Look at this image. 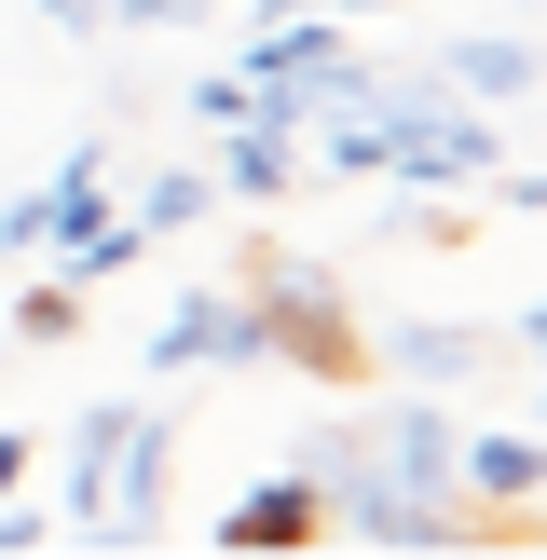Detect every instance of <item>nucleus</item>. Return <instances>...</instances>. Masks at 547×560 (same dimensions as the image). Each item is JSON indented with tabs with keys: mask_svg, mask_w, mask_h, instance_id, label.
I'll return each mask as SVG.
<instances>
[{
	"mask_svg": "<svg viewBox=\"0 0 547 560\" xmlns=\"http://www.w3.org/2000/svg\"><path fill=\"white\" fill-rule=\"evenodd\" d=\"M233 69H246V96H260L274 124H328V109L370 96V55H356L342 14H246Z\"/></svg>",
	"mask_w": 547,
	"mask_h": 560,
	"instance_id": "1",
	"label": "nucleus"
},
{
	"mask_svg": "<svg viewBox=\"0 0 547 560\" xmlns=\"http://www.w3.org/2000/svg\"><path fill=\"white\" fill-rule=\"evenodd\" d=\"M96 219H109V151L82 137V151L55 164V178H27L14 206H0V260H69V246L96 233Z\"/></svg>",
	"mask_w": 547,
	"mask_h": 560,
	"instance_id": "2",
	"label": "nucleus"
},
{
	"mask_svg": "<svg viewBox=\"0 0 547 560\" xmlns=\"http://www.w3.org/2000/svg\"><path fill=\"white\" fill-rule=\"evenodd\" d=\"M260 355H274L260 288H191L178 315L151 328V383H178V370H260Z\"/></svg>",
	"mask_w": 547,
	"mask_h": 560,
	"instance_id": "3",
	"label": "nucleus"
},
{
	"mask_svg": "<svg viewBox=\"0 0 547 560\" xmlns=\"http://www.w3.org/2000/svg\"><path fill=\"white\" fill-rule=\"evenodd\" d=\"M260 328H274V355H301V370H328V383L370 355V342H356V315H342V288H328V273H301V260L260 273Z\"/></svg>",
	"mask_w": 547,
	"mask_h": 560,
	"instance_id": "4",
	"label": "nucleus"
},
{
	"mask_svg": "<svg viewBox=\"0 0 547 560\" xmlns=\"http://www.w3.org/2000/svg\"><path fill=\"white\" fill-rule=\"evenodd\" d=\"M370 465H383V492H410V506H452V410H438V383H410V397L370 424Z\"/></svg>",
	"mask_w": 547,
	"mask_h": 560,
	"instance_id": "5",
	"label": "nucleus"
},
{
	"mask_svg": "<svg viewBox=\"0 0 547 560\" xmlns=\"http://www.w3.org/2000/svg\"><path fill=\"white\" fill-rule=\"evenodd\" d=\"M452 492H465V506H534V492H547V452H534V424H479V438H465L452 424Z\"/></svg>",
	"mask_w": 547,
	"mask_h": 560,
	"instance_id": "6",
	"label": "nucleus"
},
{
	"mask_svg": "<svg viewBox=\"0 0 547 560\" xmlns=\"http://www.w3.org/2000/svg\"><path fill=\"white\" fill-rule=\"evenodd\" d=\"M164 492H178V424H151V410H137L124 452H109V506H96V534H151Z\"/></svg>",
	"mask_w": 547,
	"mask_h": 560,
	"instance_id": "7",
	"label": "nucleus"
},
{
	"mask_svg": "<svg viewBox=\"0 0 547 560\" xmlns=\"http://www.w3.org/2000/svg\"><path fill=\"white\" fill-rule=\"evenodd\" d=\"M124 424H137V397H96L69 438H55V520H82L96 534V506H109V452H124Z\"/></svg>",
	"mask_w": 547,
	"mask_h": 560,
	"instance_id": "8",
	"label": "nucleus"
},
{
	"mask_svg": "<svg viewBox=\"0 0 547 560\" xmlns=\"http://www.w3.org/2000/svg\"><path fill=\"white\" fill-rule=\"evenodd\" d=\"M233 151H219V206H288L301 191V124H274V109H246V124H219Z\"/></svg>",
	"mask_w": 547,
	"mask_h": 560,
	"instance_id": "9",
	"label": "nucleus"
},
{
	"mask_svg": "<svg viewBox=\"0 0 547 560\" xmlns=\"http://www.w3.org/2000/svg\"><path fill=\"white\" fill-rule=\"evenodd\" d=\"M438 82L479 109H534V27H465L452 55H438Z\"/></svg>",
	"mask_w": 547,
	"mask_h": 560,
	"instance_id": "10",
	"label": "nucleus"
},
{
	"mask_svg": "<svg viewBox=\"0 0 547 560\" xmlns=\"http://www.w3.org/2000/svg\"><path fill=\"white\" fill-rule=\"evenodd\" d=\"M315 465H288V479H260V492H233V506H219V547H246V560H274V547H301L315 534Z\"/></svg>",
	"mask_w": 547,
	"mask_h": 560,
	"instance_id": "11",
	"label": "nucleus"
},
{
	"mask_svg": "<svg viewBox=\"0 0 547 560\" xmlns=\"http://www.w3.org/2000/svg\"><path fill=\"white\" fill-rule=\"evenodd\" d=\"M383 370H397V383H479V370H492V328L397 315V328H383Z\"/></svg>",
	"mask_w": 547,
	"mask_h": 560,
	"instance_id": "12",
	"label": "nucleus"
},
{
	"mask_svg": "<svg viewBox=\"0 0 547 560\" xmlns=\"http://www.w3.org/2000/svg\"><path fill=\"white\" fill-rule=\"evenodd\" d=\"M206 206H219V178H206V164H164V178H151V191H137V206H124V219H137V233H151V246H164V233H191V219H206Z\"/></svg>",
	"mask_w": 547,
	"mask_h": 560,
	"instance_id": "13",
	"label": "nucleus"
},
{
	"mask_svg": "<svg viewBox=\"0 0 547 560\" xmlns=\"http://www.w3.org/2000/svg\"><path fill=\"white\" fill-rule=\"evenodd\" d=\"M82 301H96L82 273H42V288L14 301V328H27V342H82Z\"/></svg>",
	"mask_w": 547,
	"mask_h": 560,
	"instance_id": "14",
	"label": "nucleus"
},
{
	"mask_svg": "<svg viewBox=\"0 0 547 560\" xmlns=\"http://www.w3.org/2000/svg\"><path fill=\"white\" fill-rule=\"evenodd\" d=\"M246 109H260V96H246V69H206V82H191V124H246Z\"/></svg>",
	"mask_w": 547,
	"mask_h": 560,
	"instance_id": "15",
	"label": "nucleus"
},
{
	"mask_svg": "<svg viewBox=\"0 0 547 560\" xmlns=\"http://www.w3.org/2000/svg\"><path fill=\"white\" fill-rule=\"evenodd\" d=\"M42 534H55V520L27 506V492H0V560H14V547H42Z\"/></svg>",
	"mask_w": 547,
	"mask_h": 560,
	"instance_id": "16",
	"label": "nucleus"
},
{
	"mask_svg": "<svg viewBox=\"0 0 547 560\" xmlns=\"http://www.w3.org/2000/svg\"><path fill=\"white\" fill-rule=\"evenodd\" d=\"M191 0H96V27H178Z\"/></svg>",
	"mask_w": 547,
	"mask_h": 560,
	"instance_id": "17",
	"label": "nucleus"
},
{
	"mask_svg": "<svg viewBox=\"0 0 547 560\" xmlns=\"http://www.w3.org/2000/svg\"><path fill=\"white\" fill-rule=\"evenodd\" d=\"M27 465H42V438H27V424H0V492H27Z\"/></svg>",
	"mask_w": 547,
	"mask_h": 560,
	"instance_id": "18",
	"label": "nucleus"
}]
</instances>
